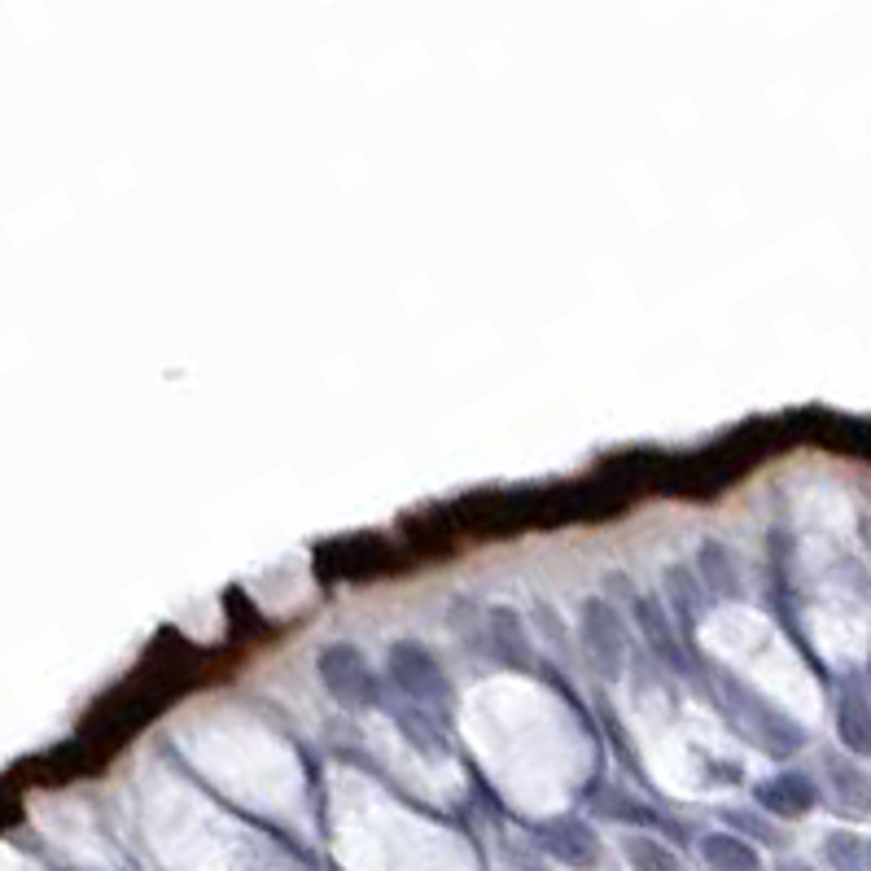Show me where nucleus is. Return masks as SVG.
Returning a JSON list of instances; mask_svg holds the SVG:
<instances>
[{
	"mask_svg": "<svg viewBox=\"0 0 871 871\" xmlns=\"http://www.w3.org/2000/svg\"><path fill=\"white\" fill-rule=\"evenodd\" d=\"M713 692H718V700H722L731 727H735L748 744H757V748H766V753H775V757H792V753L805 744V727H801L792 713H783L770 696H762L753 683H744L740 674L713 670Z\"/></svg>",
	"mask_w": 871,
	"mask_h": 871,
	"instance_id": "nucleus-1",
	"label": "nucleus"
},
{
	"mask_svg": "<svg viewBox=\"0 0 871 871\" xmlns=\"http://www.w3.org/2000/svg\"><path fill=\"white\" fill-rule=\"evenodd\" d=\"M385 678H390V687L403 700H411V705H420L429 713L451 709V678H446L442 661L425 643H416V639H394L390 643V652H385Z\"/></svg>",
	"mask_w": 871,
	"mask_h": 871,
	"instance_id": "nucleus-2",
	"label": "nucleus"
},
{
	"mask_svg": "<svg viewBox=\"0 0 871 871\" xmlns=\"http://www.w3.org/2000/svg\"><path fill=\"white\" fill-rule=\"evenodd\" d=\"M578 648L587 657V665L617 683L626 674V657H630V639H626V622L617 613L613 600L604 595H587L582 608H578Z\"/></svg>",
	"mask_w": 871,
	"mask_h": 871,
	"instance_id": "nucleus-3",
	"label": "nucleus"
},
{
	"mask_svg": "<svg viewBox=\"0 0 871 871\" xmlns=\"http://www.w3.org/2000/svg\"><path fill=\"white\" fill-rule=\"evenodd\" d=\"M315 674H320L324 692H328L337 705H346V709H376L381 696H385V692H381V678L372 674L368 657H363L355 643H328V648H320Z\"/></svg>",
	"mask_w": 871,
	"mask_h": 871,
	"instance_id": "nucleus-4",
	"label": "nucleus"
},
{
	"mask_svg": "<svg viewBox=\"0 0 871 871\" xmlns=\"http://www.w3.org/2000/svg\"><path fill=\"white\" fill-rule=\"evenodd\" d=\"M481 648L499 665H512V670H530L534 665V643L525 635V622L508 604H495V608L481 613Z\"/></svg>",
	"mask_w": 871,
	"mask_h": 871,
	"instance_id": "nucleus-5",
	"label": "nucleus"
},
{
	"mask_svg": "<svg viewBox=\"0 0 871 871\" xmlns=\"http://www.w3.org/2000/svg\"><path fill=\"white\" fill-rule=\"evenodd\" d=\"M836 740L853 757H871V692L862 674H845L836 683Z\"/></svg>",
	"mask_w": 871,
	"mask_h": 871,
	"instance_id": "nucleus-6",
	"label": "nucleus"
},
{
	"mask_svg": "<svg viewBox=\"0 0 871 871\" xmlns=\"http://www.w3.org/2000/svg\"><path fill=\"white\" fill-rule=\"evenodd\" d=\"M630 617H635V626H639V635L648 639V648H652L657 661H665V665H674V670H687L674 613H670V604H661V595H635V600H630Z\"/></svg>",
	"mask_w": 871,
	"mask_h": 871,
	"instance_id": "nucleus-7",
	"label": "nucleus"
},
{
	"mask_svg": "<svg viewBox=\"0 0 871 871\" xmlns=\"http://www.w3.org/2000/svg\"><path fill=\"white\" fill-rule=\"evenodd\" d=\"M534 836L565 867H595V858H600V840L582 818H547L534 827Z\"/></svg>",
	"mask_w": 871,
	"mask_h": 871,
	"instance_id": "nucleus-8",
	"label": "nucleus"
},
{
	"mask_svg": "<svg viewBox=\"0 0 871 871\" xmlns=\"http://www.w3.org/2000/svg\"><path fill=\"white\" fill-rule=\"evenodd\" d=\"M753 797H757L762 810H770V814H779V818H801V814H810V810L818 805V788H814V779L801 775V770H783V775L762 779V783L753 788Z\"/></svg>",
	"mask_w": 871,
	"mask_h": 871,
	"instance_id": "nucleus-9",
	"label": "nucleus"
},
{
	"mask_svg": "<svg viewBox=\"0 0 871 871\" xmlns=\"http://www.w3.org/2000/svg\"><path fill=\"white\" fill-rule=\"evenodd\" d=\"M692 565H696V573H700V582L709 587L713 600H744V578H740V565H735V556H731L727 543L705 538L696 547Z\"/></svg>",
	"mask_w": 871,
	"mask_h": 871,
	"instance_id": "nucleus-10",
	"label": "nucleus"
},
{
	"mask_svg": "<svg viewBox=\"0 0 871 871\" xmlns=\"http://www.w3.org/2000/svg\"><path fill=\"white\" fill-rule=\"evenodd\" d=\"M665 595H670V613L683 622V630H696L700 617L709 613V587L700 582L696 565H670L665 569Z\"/></svg>",
	"mask_w": 871,
	"mask_h": 871,
	"instance_id": "nucleus-11",
	"label": "nucleus"
},
{
	"mask_svg": "<svg viewBox=\"0 0 871 871\" xmlns=\"http://www.w3.org/2000/svg\"><path fill=\"white\" fill-rule=\"evenodd\" d=\"M700 853H705V862L713 871H762L757 849L744 836H735V832H709V836H700Z\"/></svg>",
	"mask_w": 871,
	"mask_h": 871,
	"instance_id": "nucleus-12",
	"label": "nucleus"
},
{
	"mask_svg": "<svg viewBox=\"0 0 871 871\" xmlns=\"http://www.w3.org/2000/svg\"><path fill=\"white\" fill-rule=\"evenodd\" d=\"M827 779H832V788H836V801L845 805V810H853V814H871V779L853 766V762H845V757H827Z\"/></svg>",
	"mask_w": 871,
	"mask_h": 871,
	"instance_id": "nucleus-13",
	"label": "nucleus"
},
{
	"mask_svg": "<svg viewBox=\"0 0 871 871\" xmlns=\"http://www.w3.org/2000/svg\"><path fill=\"white\" fill-rule=\"evenodd\" d=\"M622 849H626L635 871H678V853L665 849L657 836H626Z\"/></svg>",
	"mask_w": 871,
	"mask_h": 871,
	"instance_id": "nucleus-14",
	"label": "nucleus"
},
{
	"mask_svg": "<svg viewBox=\"0 0 871 871\" xmlns=\"http://www.w3.org/2000/svg\"><path fill=\"white\" fill-rule=\"evenodd\" d=\"M591 801H595V810H600V814H608V818H626V823H652V827L661 823V827H665V818H661L657 810H648V805H639V801H630V797H622V792H608V788H600Z\"/></svg>",
	"mask_w": 871,
	"mask_h": 871,
	"instance_id": "nucleus-15",
	"label": "nucleus"
},
{
	"mask_svg": "<svg viewBox=\"0 0 871 871\" xmlns=\"http://www.w3.org/2000/svg\"><path fill=\"white\" fill-rule=\"evenodd\" d=\"M823 853H827V862H832L836 871H871V867H867V845H862L853 832H832V836L823 840Z\"/></svg>",
	"mask_w": 871,
	"mask_h": 871,
	"instance_id": "nucleus-16",
	"label": "nucleus"
},
{
	"mask_svg": "<svg viewBox=\"0 0 871 871\" xmlns=\"http://www.w3.org/2000/svg\"><path fill=\"white\" fill-rule=\"evenodd\" d=\"M727 823H735V827H744V832H753V836H766V840H775V836L766 832V823H762V818H748V814H727Z\"/></svg>",
	"mask_w": 871,
	"mask_h": 871,
	"instance_id": "nucleus-17",
	"label": "nucleus"
},
{
	"mask_svg": "<svg viewBox=\"0 0 871 871\" xmlns=\"http://www.w3.org/2000/svg\"><path fill=\"white\" fill-rule=\"evenodd\" d=\"M775 871H814V867H805V862H783V867H775Z\"/></svg>",
	"mask_w": 871,
	"mask_h": 871,
	"instance_id": "nucleus-18",
	"label": "nucleus"
},
{
	"mask_svg": "<svg viewBox=\"0 0 871 871\" xmlns=\"http://www.w3.org/2000/svg\"><path fill=\"white\" fill-rule=\"evenodd\" d=\"M867 867H871V845H867Z\"/></svg>",
	"mask_w": 871,
	"mask_h": 871,
	"instance_id": "nucleus-19",
	"label": "nucleus"
}]
</instances>
